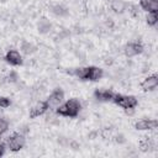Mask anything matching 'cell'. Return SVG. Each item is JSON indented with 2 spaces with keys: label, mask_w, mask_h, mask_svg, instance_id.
Returning a JSON list of instances; mask_svg holds the SVG:
<instances>
[{
  "label": "cell",
  "mask_w": 158,
  "mask_h": 158,
  "mask_svg": "<svg viewBox=\"0 0 158 158\" xmlns=\"http://www.w3.org/2000/svg\"><path fill=\"white\" fill-rule=\"evenodd\" d=\"M79 109H80V104L77 99H70L69 101H67L64 105L59 106L57 112L59 115H63V116H69V117H74L78 115L79 112Z\"/></svg>",
  "instance_id": "obj_1"
},
{
  "label": "cell",
  "mask_w": 158,
  "mask_h": 158,
  "mask_svg": "<svg viewBox=\"0 0 158 158\" xmlns=\"http://www.w3.org/2000/svg\"><path fill=\"white\" fill-rule=\"evenodd\" d=\"M75 74L85 80H99L102 75V70L96 68V67H88V68H81L75 70Z\"/></svg>",
  "instance_id": "obj_2"
},
{
  "label": "cell",
  "mask_w": 158,
  "mask_h": 158,
  "mask_svg": "<svg viewBox=\"0 0 158 158\" xmlns=\"http://www.w3.org/2000/svg\"><path fill=\"white\" fill-rule=\"evenodd\" d=\"M114 101L122 106L123 109H133L137 105V99L135 96H123V95H116L112 98Z\"/></svg>",
  "instance_id": "obj_3"
},
{
  "label": "cell",
  "mask_w": 158,
  "mask_h": 158,
  "mask_svg": "<svg viewBox=\"0 0 158 158\" xmlns=\"http://www.w3.org/2000/svg\"><path fill=\"white\" fill-rule=\"evenodd\" d=\"M7 144H9V147H10L11 151H14V152L20 151V149L23 147V144H25V138H23L21 135L15 133V135H12V136L9 138Z\"/></svg>",
  "instance_id": "obj_4"
},
{
  "label": "cell",
  "mask_w": 158,
  "mask_h": 158,
  "mask_svg": "<svg viewBox=\"0 0 158 158\" xmlns=\"http://www.w3.org/2000/svg\"><path fill=\"white\" fill-rule=\"evenodd\" d=\"M62 100H63V91L59 90V89H57L56 91H53V93L49 95V98H48V100L46 101V104H47L48 107H56V106L59 105V102H60Z\"/></svg>",
  "instance_id": "obj_5"
},
{
  "label": "cell",
  "mask_w": 158,
  "mask_h": 158,
  "mask_svg": "<svg viewBox=\"0 0 158 158\" xmlns=\"http://www.w3.org/2000/svg\"><path fill=\"white\" fill-rule=\"evenodd\" d=\"M142 49H143V48H142V44H141V43L133 42V43H128V44L126 46V48H125V53H126V56L132 57V56H136V54L141 53Z\"/></svg>",
  "instance_id": "obj_6"
},
{
  "label": "cell",
  "mask_w": 158,
  "mask_h": 158,
  "mask_svg": "<svg viewBox=\"0 0 158 158\" xmlns=\"http://www.w3.org/2000/svg\"><path fill=\"white\" fill-rule=\"evenodd\" d=\"M47 109H48L47 104L43 102V101H40V102H37V104L31 109V111H30V116H31L32 118H33V117H37V116L42 115Z\"/></svg>",
  "instance_id": "obj_7"
},
{
  "label": "cell",
  "mask_w": 158,
  "mask_h": 158,
  "mask_svg": "<svg viewBox=\"0 0 158 158\" xmlns=\"http://www.w3.org/2000/svg\"><path fill=\"white\" fill-rule=\"evenodd\" d=\"M157 85H158V77L157 75H151L147 79H144V81L142 83V89L148 91V90H153Z\"/></svg>",
  "instance_id": "obj_8"
},
{
  "label": "cell",
  "mask_w": 158,
  "mask_h": 158,
  "mask_svg": "<svg viewBox=\"0 0 158 158\" xmlns=\"http://www.w3.org/2000/svg\"><path fill=\"white\" fill-rule=\"evenodd\" d=\"M158 125V122L156 120H142V121H138L135 127L137 130H152V128H156Z\"/></svg>",
  "instance_id": "obj_9"
},
{
  "label": "cell",
  "mask_w": 158,
  "mask_h": 158,
  "mask_svg": "<svg viewBox=\"0 0 158 158\" xmlns=\"http://www.w3.org/2000/svg\"><path fill=\"white\" fill-rule=\"evenodd\" d=\"M6 60H7L9 63L14 64V65H19V64L22 63L21 56H20V53L16 52V51H10V52H7V54H6Z\"/></svg>",
  "instance_id": "obj_10"
},
{
  "label": "cell",
  "mask_w": 158,
  "mask_h": 158,
  "mask_svg": "<svg viewBox=\"0 0 158 158\" xmlns=\"http://www.w3.org/2000/svg\"><path fill=\"white\" fill-rule=\"evenodd\" d=\"M141 6L147 11H157L158 10V1L157 0H141Z\"/></svg>",
  "instance_id": "obj_11"
},
{
  "label": "cell",
  "mask_w": 158,
  "mask_h": 158,
  "mask_svg": "<svg viewBox=\"0 0 158 158\" xmlns=\"http://www.w3.org/2000/svg\"><path fill=\"white\" fill-rule=\"evenodd\" d=\"M95 96L99 100H111L114 98V94L109 90H96L95 91Z\"/></svg>",
  "instance_id": "obj_12"
},
{
  "label": "cell",
  "mask_w": 158,
  "mask_h": 158,
  "mask_svg": "<svg viewBox=\"0 0 158 158\" xmlns=\"http://www.w3.org/2000/svg\"><path fill=\"white\" fill-rule=\"evenodd\" d=\"M125 2L122 0H114L112 4H111V7L115 12H122L125 10Z\"/></svg>",
  "instance_id": "obj_13"
},
{
  "label": "cell",
  "mask_w": 158,
  "mask_h": 158,
  "mask_svg": "<svg viewBox=\"0 0 158 158\" xmlns=\"http://www.w3.org/2000/svg\"><path fill=\"white\" fill-rule=\"evenodd\" d=\"M157 20H158V16H157V11H151L147 16V23L153 26L157 23Z\"/></svg>",
  "instance_id": "obj_14"
},
{
  "label": "cell",
  "mask_w": 158,
  "mask_h": 158,
  "mask_svg": "<svg viewBox=\"0 0 158 158\" xmlns=\"http://www.w3.org/2000/svg\"><path fill=\"white\" fill-rule=\"evenodd\" d=\"M139 144H141V149L144 151V152L152 149V147H153V144H152V142H151L149 139H144V141H142Z\"/></svg>",
  "instance_id": "obj_15"
},
{
  "label": "cell",
  "mask_w": 158,
  "mask_h": 158,
  "mask_svg": "<svg viewBox=\"0 0 158 158\" xmlns=\"http://www.w3.org/2000/svg\"><path fill=\"white\" fill-rule=\"evenodd\" d=\"M6 130H7V122L5 120H1L0 118V135H2Z\"/></svg>",
  "instance_id": "obj_16"
},
{
  "label": "cell",
  "mask_w": 158,
  "mask_h": 158,
  "mask_svg": "<svg viewBox=\"0 0 158 158\" xmlns=\"http://www.w3.org/2000/svg\"><path fill=\"white\" fill-rule=\"evenodd\" d=\"M9 105H10V100L0 96V107H7Z\"/></svg>",
  "instance_id": "obj_17"
},
{
  "label": "cell",
  "mask_w": 158,
  "mask_h": 158,
  "mask_svg": "<svg viewBox=\"0 0 158 158\" xmlns=\"http://www.w3.org/2000/svg\"><path fill=\"white\" fill-rule=\"evenodd\" d=\"M53 9H54L53 11H54L56 14H58V15H65V14H67V11H65L62 6H54Z\"/></svg>",
  "instance_id": "obj_18"
},
{
  "label": "cell",
  "mask_w": 158,
  "mask_h": 158,
  "mask_svg": "<svg viewBox=\"0 0 158 158\" xmlns=\"http://www.w3.org/2000/svg\"><path fill=\"white\" fill-rule=\"evenodd\" d=\"M4 151H5V147H4V144H2V143H0V156H2V154H4Z\"/></svg>",
  "instance_id": "obj_19"
}]
</instances>
